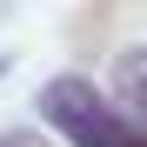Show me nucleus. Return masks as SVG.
Returning <instances> with one entry per match:
<instances>
[{
    "mask_svg": "<svg viewBox=\"0 0 147 147\" xmlns=\"http://www.w3.org/2000/svg\"><path fill=\"white\" fill-rule=\"evenodd\" d=\"M0 74H7V60H0Z\"/></svg>",
    "mask_w": 147,
    "mask_h": 147,
    "instance_id": "7ed1b4c3",
    "label": "nucleus"
},
{
    "mask_svg": "<svg viewBox=\"0 0 147 147\" xmlns=\"http://www.w3.org/2000/svg\"><path fill=\"white\" fill-rule=\"evenodd\" d=\"M0 147H34V140L27 134H0Z\"/></svg>",
    "mask_w": 147,
    "mask_h": 147,
    "instance_id": "f03ea898",
    "label": "nucleus"
},
{
    "mask_svg": "<svg viewBox=\"0 0 147 147\" xmlns=\"http://www.w3.org/2000/svg\"><path fill=\"white\" fill-rule=\"evenodd\" d=\"M40 120L60 127L74 147H140V127L107 94H94V80H80V74H60L40 87Z\"/></svg>",
    "mask_w": 147,
    "mask_h": 147,
    "instance_id": "f257e3e1",
    "label": "nucleus"
}]
</instances>
